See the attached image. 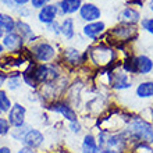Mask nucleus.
Listing matches in <instances>:
<instances>
[{"label": "nucleus", "mask_w": 153, "mask_h": 153, "mask_svg": "<svg viewBox=\"0 0 153 153\" xmlns=\"http://www.w3.org/2000/svg\"><path fill=\"white\" fill-rule=\"evenodd\" d=\"M123 131L128 139L129 149L138 142H146L150 145L153 143V124L141 116L134 114V117L127 123Z\"/></svg>", "instance_id": "nucleus-1"}, {"label": "nucleus", "mask_w": 153, "mask_h": 153, "mask_svg": "<svg viewBox=\"0 0 153 153\" xmlns=\"http://www.w3.org/2000/svg\"><path fill=\"white\" fill-rule=\"evenodd\" d=\"M89 57V60L93 65H96L99 68H107V67H113L116 63L117 53L113 48L106 46V45H97L89 49V52L86 53Z\"/></svg>", "instance_id": "nucleus-2"}, {"label": "nucleus", "mask_w": 153, "mask_h": 153, "mask_svg": "<svg viewBox=\"0 0 153 153\" xmlns=\"http://www.w3.org/2000/svg\"><path fill=\"white\" fill-rule=\"evenodd\" d=\"M35 79L38 81V84L40 85H46V84H52L56 79L60 78V71L57 70V67L54 64H48V63H40V64H32L31 67Z\"/></svg>", "instance_id": "nucleus-3"}, {"label": "nucleus", "mask_w": 153, "mask_h": 153, "mask_svg": "<svg viewBox=\"0 0 153 153\" xmlns=\"http://www.w3.org/2000/svg\"><path fill=\"white\" fill-rule=\"evenodd\" d=\"M46 109L53 111V113L60 114V116L63 117L64 120L68 121V123L79 120L76 110L70 105L68 102L63 100V99H57V100H53V102H50V103H48V105H46Z\"/></svg>", "instance_id": "nucleus-4"}, {"label": "nucleus", "mask_w": 153, "mask_h": 153, "mask_svg": "<svg viewBox=\"0 0 153 153\" xmlns=\"http://www.w3.org/2000/svg\"><path fill=\"white\" fill-rule=\"evenodd\" d=\"M29 52L31 54H33V59L40 63H49L56 57V49L48 42H39L33 45Z\"/></svg>", "instance_id": "nucleus-5"}, {"label": "nucleus", "mask_w": 153, "mask_h": 153, "mask_svg": "<svg viewBox=\"0 0 153 153\" xmlns=\"http://www.w3.org/2000/svg\"><path fill=\"white\" fill-rule=\"evenodd\" d=\"M111 73V82H110V88H113L114 91H125V89L131 88L132 81L129 78L128 73H125L124 70H116L110 68Z\"/></svg>", "instance_id": "nucleus-6"}, {"label": "nucleus", "mask_w": 153, "mask_h": 153, "mask_svg": "<svg viewBox=\"0 0 153 153\" xmlns=\"http://www.w3.org/2000/svg\"><path fill=\"white\" fill-rule=\"evenodd\" d=\"M137 35V28L131 24H120L110 29L109 32V38H114L116 40L124 43L128 40L132 39V36Z\"/></svg>", "instance_id": "nucleus-7"}, {"label": "nucleus", "mask_w": 153, "mask_h": 153, "mask_svg": "<svg viewBox=\"0 0 153 153\" xmlns=\"http://www.w3.org/2000/svg\"><path fill=\"white\" fill-rule=\"evenodd\" d=\"M25 118H27V107L21 103H14L10 111L7 113V120L11 125V128H18L25 125Z\"/></svg>", "instance_id": "nucleus-8"}, {"label": "nucleus", "mask_w": 153, "mask_h": 153, "mask_svg": "<svg viewBox=\"0 0 153 153\" xmlns=\"http://www.w3.org/2000/svg\"><path fill=\"white\" fill-rule=\"evenodd\" d=\"M21 143L24 146H28V148H31V149H33V150H38L43 146L45 135L40 129L31 127L28 132L25 134V137H24V139H22Z\"/></svg>", "instance_id": "nucleus-9"}, {"label": "nucleus", "mask_w": 153, "mask_h": 153, "mask_svg": "<svg viewBox=\"0 0 153 153\" xmlns=\"http://www.w3.org/2000/svg\"><path fill=\"white\" fill-rule=\"evenodd\" d=\"M79 16L86 22H95V21H99V18L102 16V11L96 4L85 3L79 8Z\"/></svg>", "instance_id": "nucleus-10"}, {"label": "nucleus", "mask_w": 153, "mask_h": 153, "mask_svg": "<svg viewBox=\"0 0 153 153\" xmlns=\"http://www.w3.org/2000/svg\"><path fill=\"white\" fill-rule=\"evenodd\" d=\"M57 14H59V6H57V4H48V6H45L43 8L39 10L38 20H39L42 24L49 25L56 21Z\"/></svg>", "instance_id": "nucleus-11"}, {"label": "nucleus", "mask_w": 153, "mask_h": 153, "mask_svg": "<svg viewBox=\"0 0 153 153\" xmlns=\"http://www.w3.org/2000/svg\"><path fill=\"white\" fill-rule=\"evenodd\" d=\"M3 46L7 48L11 52H20L24 48V39L18 35L17 32L6 33L3 36Z\"/></svg>", "instance_id": "nucleus-12"}, {"label": "nucleus", "mask_w": 153, "mask_h": 153, "mask_svg": "<svg viewBox=\"0 0 153 153\" xmlns=\"http://www.w3.org/2000/svg\"><path fill=\"white\" fill-rule=\"evenodd\" d=\"M81 153H100L96 135L93 132H88L84 135L81 142Z\"/></svg>", "instance_id": "nucleus-13"}, {"label": "nucleus", "mask_w": 153, "mask_h": 153, "mask_svg": "<svg viewBox=\"0 0 153 153\" xmlns=\"http://www.w3.org/2000/svg\"><path fill=\"white\" fill-rule=\"evenodd\" d=\"M105 29H106V24L103 21H95V22H88L82 28V31H84V35L86 38L96 39L105 32Z\"/></svg>", "instance_id": "nucleus-14"}, {"label": "nucleus", "mask_w": 153, "mask_h": 153, "mask_svg": "<svg viewBox=\"0 0 153 153\" xmlns=\"http://www.w3.org/2000/svg\"><path fill=\"white\" fill-rule=\"evenodd\" d=\"M141 18V14L138 10L132 7H127L124 8L123 11L118 14V20H120V24H131L135 25Z\"/></svg>", "instance_id": "nucleus-15"}, {"label": "nucleus", "mask_w": 153, "mask_h": 153, "mask_svg": "<svg viewBox=\"0 0 153 153\" xmlns=\"http://www.w3.org/2000/svg\"><path fill=\"white\" fill-rule=\"evenodd\" d=\"M135 68H137V75H146L153 70V61L148 56H137L135 57Z\"/></svg>", "instance_id": "nucleus-16"}, {"label": "nucleus", "mask_w": 153, "mask_h": 153, "mask_svg": "<svg viewBox=\"0 0 153 153\" xmlns=\"http://www.w3.org/2000/svg\"><path fill=\"white\" fill-rule=\"evenodd\" d=\"M57 6H59V10L61 14L68 16V14H74V13L79 11L81 6H82V0H60V3Z\"/></svg>", "instance_id": "nucleus-17"}, {"label": "nucleus", "mask_w": 153, "mask_h": 153, "mask_svg": "<svg viewBox=\"0 0 153 153\" xmlns=\"http://www.w3.org/2000/svg\"><path fill=\"white\" fill-rule=\"evenodd\" d=\"M63 56H64L65 61L68 63V64L71 65H78L81 64V63H85V60H86V57H88V54H81L79 50H76V49H65L64 53H63Z\"/></svg>", "instance_id": "nucleus-18"}, {"label": "nucleus", "mask_w": 153, "mask_h": 153, "mask_svg": "<svg viewBox=\"0 0 153 153\" xmlns=\"http://www.w3.org/2000/svg\"><path fill=\"white\" fill-rule=\"evenodd\" d=\"M16 29L18 31L17 33H18V35H20L24 40H27V42H33V40L36 39V36H35L32 28H31L25 21H22V20L16 21Z\"/></svg>", "instance_id": "nucleus-19"}, {"label": "nucleus", "mask_w": 153, "mask_h": 153, "mask_svg": "<svg viewBox=\"0 0 153 153\" xmlns=\"http://www.w3.org/2000/svg\"><path fill=\"white\" fill-rule=\"evenodd\" d=\"M135 95L139 99H150L153 97V81H142L135 88Z\"/></svg>", "instance_id": "nucleus-20"}, {"label": "nucleus", "mask_w": 153, "mask_h": 153, "mask_svg": "<svg viewBox=\"0 0 153 153\" xmlns=\"http://www.w3.org/2000/svg\"><path fill=\"white\" fill-rule=\"evenodd\" d=\"M60 33L65 39L71 40L75 36V28H74V20L73 18H64L60 24Z\"/></svg>", "instance_id": "nucleus-21"}, {"label": "nucleus", "mask_w": 153, "mask_h": 153, "mask_svg": "<svg viewBox=\"0 0 153 153\" xmlns=\"http://www.w3.org/2000/svg\"><path fill=\"white\" fill-rule=\"evenodd\" d=\"M16 29V21L11 16H7V14H1L0 13V31L6 33L14 32Z\"/></svg>", "instance_id": "nucleus-22"}, {"label": "nucleus", "mask_w": 153, "mask_h": 153, "mask_svg": "<svg viewBox=\"0 0 153 153\" xmlns=\"http://www.w3.org/2000/svg\"><path fill=\"white\" fill-rule=\"evenodd\" d=\"M22 76H21L20 73H11L8 74V78L6 81V84H7V88L10 91H17L18 88H21V85H22Z\"/></svg>", "instance_id": "nucleus-23"}, {"label": "nucleus", "mask_w": 153, "mask_h": 153, "mask_svg": "<svg viewBox=\"0 0 153 153\" xmlns=\"http://www.w3.org/2000/svg\"><path fill=\"white\" fill-rule=\"evenodd\" d=\"M29 128H31V125H28V124L22 125V127H18V128H11V131H10V137H11L14 141L22 142L25 134L29 131Z\"/></svg>", "instance_id": "nucleus-24"}, {"label": "nucleus", "mask_w": 153, "mask_h": 153, "mask_svg": "<svg viewBox=\"0 0 153 153\" xmlns=\"http://www.w3.org/2000/svg\"><path fill=\"white\" fill-rule=\"evenodd\" d=\"M11 107H13L11 99L7 96L6 91L0 89V111H1V113H8Z\"/></svg>", "instance_id": "nucleus-25"}, {"label": "nucleus", "mask_w": 153, "mask_h": 153, "mask_svg": "<svg viewBox=\"0 0 153 153\" xmlns=\"http://www.w3.org/2000/svg\"><path fill=\"white\" fill-rule=\"evenodd\" d=\"M128 153H153V148L150 143L138 142L134 146H131V149L128 150Z\"/></svg>", "instance_id": "nucleus-26"}, {"label": "nucleus", "mask_w": 153, "mask_h": 153, "mask_svg": "<svg viewBox=\"0 0 153 153\" xmlns=\"http://www.w3.org/2000/svg\"><path fill=\"white\" fill-rule=\"evenodd\" d=\"M10 131H11V125H10V123H8L7 117L4 118V117L0 116V138L8 135Z\"/></svg>", "instance_id": "nucleus-27"}, {"label": "nucleus", "mask_w": 153, "mask_h": 153, "mask_svg": "<svg viewBox=\"0 0 153 153\" xmlns=\"http://www.w3.org/2000/svg\"><path fill=\"white\" fill-rule=\"evenodd\" d=\"M68 129H70V131H71L73 134L78 135V134L82 132V123H81L79 120L73 121V123H68Z\"/></svg>", "instance_id": "nucleus-28"}, {"label": "nucleus", "mask_w": 153, "mask_h": 153, "mask_svg": "<svg viewBox=\"0 0 153 153\" xmlns=\"http://www.w3.org/2000/svg\"><path fill=\"white\" fill-rule=\"evenodd\" d=\"M141 25L145 31H148L149 33L153 35V18H143V21L141 22Z\"/></svg>", "instance_id": "nucleus-29"}, {"label": "nucleus", "mask_w": 153, "mask_h": 153, "mask_svg": "<svg viewBox=\"0 0 153 153\" xmlns=\"http://www.w3.org/2000/svg\"><path fill=\"white\" fill-rule=\"evenodd\" d=\"M50 0H31V4H32V8H43L45 6H48Z\"/></svg>", "instance_id": "nucleus-30"}, {"label": "nucleus", "mask_w": 153, "mask_h": 153, "mask_svg": "<svg viewBox=\"0 0 153 153\" xmlns=\"http://www.w3.org/2000/svg\"><path fill=\"white\" fill-rule=\"evenodd\" d=\"M48 29L50 31V32L54 33V35H59V33H60V24H59L57 21H54V22H52V24L48 25Z\"/></svg>", "instance_id": "nucleus-31"}, {"label": "nucleus", "mask_w": 153, "mask_h": 153, "mask_svg": "<svg viewBox=\"0 0 153 153\" xmlns=\"http://www.w3.org/2000/svg\"><path fill=\"white\" fill-rule=\"evenodd\" d=\"M17 153H36V150H33V149H31V148H28V146H21L20 149L17 150Z\"/></svg>", "instance_id": "nucleus-32"}, {"label": "nucleus", "mask_w": 153, "mask_h": 153, "mask_svg": "<svg viewBox=\"0 0 153 153\" xmlns=\"http://www.w3.org/2000/svg\"><path fill=\"white\" fill-rule=\"evenodd\" d=\"M1 3L6 6V7H8V8H14L16 7V3H14V0H0Z\"/></svg>", "instance_id": "nucleus-33"}, {"label": "nucleus", "mask_w": 153, "mask_h": 153, "mask_svg": "<svg viewBox=\"0 0 153 153\" xmlns=\"http://www.w3.org/2000/svg\"><path fill=\"white\" fill-rule=\"evenodd\" d=\"M28 1H31V0H14L16 6H25Z\"/></svg>", "instance_id": "nucleus-34"}, {"label": "nucleus", "mask_w": 153, "mask_h": 153, "mask_svg": "<svg viewBox=\"0 0 153 153\" xmlns=\"http://www.w3.org/2000/svg\"><path fill=\"white\" fill-rule=\"evenodd\" d=\"M0 153H11V149L8 146H0Z\"/></svg>", "instance_id": "nucleus-35"}, {"label": "nucleus", "mask_w": 153, "mask_h": 153, "mask_svg": "<svg viewBox=\"0 0 153 153\" xmlns=\"http://www.w3.org/2000/svg\"><path fill=\"white\" fill-rule=\"evenodd\" d=\"M18 11H20L21 16H27V14H28V11L25 10V7H21V10H18Z\"/></svg>", "instance_id": "nucleus-36"}, {"label": "nucleus", "mask_w": 153, "mask_h": 153, "mask_svg": "<svg viewBox=\"0 0 153 153\" xmlns=\"http://www.w3.org/2000/svg\"><path fill=\"white\" fill-rule=\"evenodd\" d=\"M129 3L138 4V6H142V1H141V0H129Z\"/></svg>", "instance_id": "nucleus-37"}, {"label": "nucleus", "mask_w": 153, "mask_h": 153, "mask_svg": "<svg viewBox=\"0 0 153 153\" xmlns=\"http://www.w3.org/2000/svg\"><path fill=\"white\" fill-rule=\"evenodd\" d=\"M149 7H150V10L153 11V0H150V3H149Z\"/></svg>", "instance_id": "nucleus-38"}, {"label": "nucleus", "mask_w": 153, "mask_h": 153, "mask_svg": "<svg viewBox=\"0 0 153 153\" xmlns=\"http://www.w3.org/2000/svg\"><path fill=\"white\" fill-rule=\"evenodd\" d=\"M150 116H152V118H153V106H152V109H150Z\"/></svg>", "instance_id": "nucleus-39"}, {"label": "nucleus", "mask_w": 153, "mask_h": 153, "mask_svg": "<svg viewBox=\"0 0 153 153\" xmlns=\"http://www.w3.org/2000/svg\"><path fill=\"white\" fill-rule=\"evenodd\" d=\"M3 48H4V46H3V45H0V53H1V52H3Z\"/></svg>", "instance_id": "nucleus-40"}, {"label": "nucleus", "mask_w": 153, "mask_h": 153, "mask_svg": "<svg viewBox=\"0 0 153 153\" xmlns=\"http://www.w3.org/2000/svg\"><path fill=\"white\" fill-rule=\"evenodd\" d=\"M88 1H92V0H88Z\"/></svg>", "instance_id": "nucleus-41"}, {"label": "nucleus", "mask_w": 153, "mask_h": 153, "mask_svg": "<svg viewBox=\"0 0 153 153\" xmlns=\"http://www.w3.org/2000/svg\"><path fill=\"white\" fill-rule=\"evenodd\" d=\"M0 114H1V111H0Z\"/></svg>", "instance_id": "nucleus-42"}]
</instances>
